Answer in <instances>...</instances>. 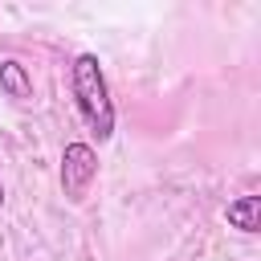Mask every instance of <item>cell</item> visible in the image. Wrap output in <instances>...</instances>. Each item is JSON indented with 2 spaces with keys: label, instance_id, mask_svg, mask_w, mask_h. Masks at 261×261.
Here are the masks:
<instances>
[{
  "label": "cell",
  "instance_id": "6da1fadb",
  "mask_svg": "<svg viewBox=\"0 0 261 261\" xmlns=\"http://www.w3.org/2000/svg\"><path fill=\"white\" fill-rule=\"evenodd\" d=\"M69 90H73V106L82 114V122L90 126V135L98 143H106L114 135V98H110V82L102 73L98 53H77L69 65Z\"/></svg>",
  "mask_w": 261,
  "mask_h": 261
},
{
  "label": "cell",
  "instance_id": "7a4b0ae2",
  "mask_svg": "<svg viewBox=\"0 0 261 261\" xmlns=\"http://www.w3.org/2000/svg\"><path fill=\"white\" fill-rule=\"evenodd\" d=\"M98 179V151L90 143H65L61 151V192L69 204H82L90 196V184Z\"/></svg>",
  "mask_w": 261,
  "mask_h": 261
},
{
  "label": "cell",
  "instance_id": "3957f363",
  "mask_svg": "<svg viewBox=\"0 0 261 261\" xmlns=\"http://www.w3.org/2000/svg\"><path fill=\"white\" fill-rule=\"evenodd\" d=\"M224 220H228V228H241L249 237L261 232V196H237V200H228Z\"/></svg>",
  "mask_w": 261,
  "mask_h": 261
},
{
  "label": "cell",
  "instance_id": "277c9868",
  "mask_svg": "<svg viewBox=\"0 0 261 261\" xmlns=\"http://www.w3.org/2000/svg\"><path fill=\"white\" fill-rule=\"evenodd\" d=\"M0 94H8L12 102H29L33 98V77H29V69L16 57L0 61Z\"/></svg>",
  "mask_w": 261,
  "mask_h": 261
},
{
  "label": "cell",
  "instance_id": "5b68a950",
  "mask_svg": "<svg viewBox=\"0 0 261 261\" xmlns=\"http://www.w3.org/2000/svg\"><path fill=\"white\" fill-rule=\"evenodd\" d=\"M0 208H4V179H0Z\"/></svg>",
  "mask_w": 261,
  "mask_h": 261
}]
</instances>
